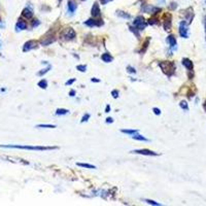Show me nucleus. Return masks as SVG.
<instances>
[{"label":"nucleus","instance_id":"1","mask_svg":"<svg viewBox=\"0 0 206 206\" xmlns=\"http://www.w3.org/2000/svg\"><path fill=\"white\" fill-rule=\"evenodd\" d=\"M0 147L4 149H20L28 150H57L56 146H32V145H0Z\"/></svg>","mask_w":206,"mask_h":206},{"label":"nucleus","instance_id":"2","mask_svg":"<svg viewBox=\"0 0 206 206\" xmlns=\"http://www.w3.org/2000/svg\"><path fill=\"white\" fill-rule=\"evenodd\" d=\"M159 67L168 76H172L175 72V64L171 61H162L159 63Z\"/></svg>","mask_w":206,"mask_h":206},{"label":"nucleus","instance_id":"3","mask_svg":"<svg viewBox=\"0 0 206 206\" xmlns=\"http://www.w3.org/2000/svg\"><path fill=\"white\" fill-rule=\"evenodd\" d=\"M133 26H134L137 30H139V31L143 30L145 27H146V22L144 21V18L141 16L136 17L134 21H133Z\"/></svg>","mask_w":206,"mask_h":206},{"label":"nucleus","instance_id":"4","mask_svg":"<svg viewBox=\"0 0 206 206\" xmlns=\"http://www.w3.org/2000/svg\"><path fill=\"white\" fill-rule=\"evenodd\" d=\"M75 36H76V34H75V31L72 28L65 29L61 33V37L65 40H72L75 38Z\"/></svg>","mask_w":206,"mask_h":206},{"label":"nucleus","instance_id":"5","mask_svg":"<svg viewBox=\"0 0 206 206\" xmlns=\"http://www.w3.org/2000/svg\"><path fill=\"white\" fill-rule=\"evenodd\" d=\"M179 35L183 38L189 37V29H188V24L185 22H182L179 24Z\"/></svg>","mask_w":206,"mask_h":206},{"label":"nucleus","instance_id":"6","mask_svg":"<svg viewBox=\"0 0 206 206\" xmlns=\"http://www.w3.org/2000/svg\"><path fill=\"white\" fill-rule=\"evenodd\" d=\"M132 154H138V155H143V156H158V153H155L150 150H132Z\"/></svg>","mask_w":206,"mask_h":206},{"label":"nucleus","instance_id":"7","mask_svg":"<svg viewBox=\"0 0 206 206\" xmlns=\"http://www.w3.org/2000/svg\"><path fill=\"white\" fill-rule=\"evenodd\" d=\"M91 14L93 18H99L101 16V11H100V7H99V4L97 3V2H95L94 4H93L92 8H91Z\"/></svg>","mask_w":206,"mask_h":206},{"label":"nucleus","instance_id":"8","mask_svg":"<svg viewBox=\"0 0 206 206\" xmlns=\"http://www.w3.org/2000/svg\"><path fill=\"white\" fill-rule=\"evenodd\" d=\"M36 47H37V41H35V40H29V41H27L26 43L24 44L23 52H28L30 50L35 49Z\"/></svg>","mask_w":206,"mask_h":206},{"label":"nucleus","instance_id":"9","mask_svg":"<svg viewBox=\"0 0 206 206\" xmlns=\"http://www.w3.org/2000/svg\"><path fill=\"white\" fill-rule=\"evenodd\" d=\"M85 24H86L87 26H89V27H95V26L100 27V26H102V25H103V22H102V20L90 19V20H88V21L85 22Z\"/></svg>","mask_w":206,"mask_h":206},{"label":"nucleus","instance_id":"10","mask_svg":"<svg viewBox=\"0 0 206 206\" xmlns=\"http://www.w3.org/2000/svg\"><path fill=\"white\" fill-rule=\"evenodd\" d=\"M164 29L170 30L171 29V14H166L164 16Z\"/></svg>","mask_w":206,"mask_h":206},{"label":"nucleus","instance_id":"11","mask_svg":"<svg viewBox=\"0 0 206 206\" xmlns=\"http://www.w3.org/2000/svg\"><path fill=\"white\" fill-rule=\"evenodd\" d=\"M27 28V24L26 22L23 21V20H19L16 24V30L17 31H21V30H25Z\"/></svg>","mask_w":206,"mask_h":206},{"label":"nucleus","instance_id":"12","mask_svg":"<svg viewBox=\"0 0 206 206\" xmlns=\"http://www.w3.org/2000/svg\"><path fill=\"white\" fill-rule=\"evenodd\" d=\"M182 63V65L187 69H189V70H192L193 69V62L191 61L190 59H188V58H183Z\"/></svg>","mask_w":206,"mask_h":206},{"label":"nucleus","instance_id":"13","mask_svg":"<svg viewBox=\"0 0 206 206\" xmlns=\"http://www.w3.org/2000/svg\"><path fill=\"white\" fill-rule=\"evenodd\" d=\"M167 42L169 43L170 47H174L176 46V38L173 35H169V36H167Z\"/></svg>","mask_w":206,"mask_h":206},{"label":"nucleus","instance_id":"14","mask_svg":"<svg viewBox=\"0 0 206 206\" xmlns=\"http://www.w3.org/2000/svg\"><path fill=\"white\" fill-rule=\"evenodd\" d=\"M101 60L103 62H105V63H109V62H111L114 60V58L110 56L108 53H105V54H103L101 56Z\"/></svg>","mask_w":206,"mask_h":206},{"label":"nucleus","instance_id":"15","mask_svg":"<svg viewBox=\"0 0 206 206\" xmlns=\"http://www.w3.org/2000/svg\"><path fill=\"white\" fill-rule=\"evenodd\" d=\"M67 6H68V9L70 12H74V11L76 9V3H75L73 0H68Z\"/></svg>","mask_w":206,"mask_h":206},{"label":"nucleus","instance_id":"16","mask_svg":"<svg viewBox=\"0 0 206 206\" xmlns=\"http://www.w3.org/2000/svg\"><path fill=\"white\" fill-rule=\"evenodd\" d=\"M22 16L25 17L26 19H31V18L33 17V12L28 8H25V9H23V11H22Z\"/></svg>","mask_w":206,"mask_h":206},{"label":"nucleus","instance_id":"17","mask_svg":"<svg viewBox=\"0 0 206 206\" xmlns=\"http://www.w3.org/2000/svg\"><path fill=\"white\" fill-rule=\"evenodd\" d=\"M131 137L133 138V139H135V140H139V141H149V139H146L145 137H143L142 135L138 134V132L135 133V134L131 135Z\"/></svg>","mask_w":206,"mask_h":206},{"label":"nucleus","instance_id":"18","mask_svg":"<svg viewBox=\"0 0 206 206\" xmlns=\"http://www.w3.org/2000/svg\"><path fill=\"white\" fill-rule=\"evenodd\" d=\"M77 166L79 167H84V168H89V169H96V166L91 164H87V163H77Z\"/></svg>","mask_w":206,"mask_h":206},{"label":"nucleus","instance_id":"19","mask_svg":"<svg viewBox=\"0 0 206 206\" xmlns=\"http://www.w3.org/2000/svg\"><path fill=\"white\" fill-rule=\"evenodd\" d=\"M121 132H122V133H126V134H129V135H133V134H135V133H137L138 130H136V129H134V130L122 129V130H121Z\"/></svg>","mask_w":206,"mask_h":206},{"label":"nucleus","instance_id":"20","mask_svg":"<svg viewBox=\"0 0 206 206\" xmlns=\"http://www.w3.org/2000/svg\"><path fill=\"white\" fill-rule=\"evenodd\" d=\"M68 110L67 109H64V108H58L57 111H56V114L57 115H63V114H68Z\"/></svg>","mask_w":206,"mask_h":206},{"label":"nucleus","instance_id":"21","mask_svg":"<svg viewBox=\"0 0 206 206\" xmlns=\"http://www.w3.org/2000/svg\"><path fill=\"white\" fill-rule=\"evenodd\" d=\"M38 87H40L41 89H47V82L46 79H41L40 82H38Z\"/></svg>","mask_w":206,"mask_h":206},{"label":"nucleus","instance_id":"22","mask_svg":"<svg viewBox=\"0 0 206 206\" xmlns=\"http://www.w3.org/2000/svg\"><path fill=\"white\" fill-rule=\"evenodd\" d=\"M117 16H120V17L124 18V19H130V18H131V16H130V14H125L124 11H117Z\"/></svg>","mask_w":206,"mask_h":206},{"label":"nucleus","instance_id":"23","mask_svg":"<svg viewBox=\"0 0 206 206\" xmlns=\"http://www.w3.org/2000/svg\"><path fill=\"white\" fill-rule=\"evenodd\" d=\"M179 106L182 107V109H185V110H188V109H189V106H188V103H187V101H180V103H179Z\"/></svg>","mask_w":206,"mask_h":206},{"label":"nucleus","instance_id":"24","mask_svg":"<svg viewBox=\"0 0 206 206\" xmlns=\"http://www.w3.org/2000/svg\"><path fill=\"white\" fill-rule=\"evenodd\" d=\"M76 69L79 70V71H80V72H85V71H86V69H87V66H86V65H77Z\"/></svg>","mask_w":206,"mask_h":206},{"label":"nucleus","instance_id":"25","mask_svg":"<svg viewBox=\"0 0 206 206\" xmlns=\"http://www.w3.org/2000/svg\"><path fill=\"white\" fill-rule=\"evenodd\" d=\"M37 128H56V125H46V124H42V125H37Z\"/></svg>","mask_w":206,"mask_h":206},{"label":"nucleus","instance_id":"26","mask_svg":"<svg viewBox=\"0 0 206 206\" xmlns=\"http://www.w3.org/2000/svg\"><path fill=\"white\" fill-rule=\"evenodd\" d=\"M51 69V66H47V68H46V69H43L42 70V71H39L38 73H37V75H39V76H41V75H43V74H46L47 71H49V70Z\"/></svg>","mask_w":206,"mask_h":206},{"label":"nucleus","instance_id":"27","mask_svg":"<svg viewBox=\"0 0 206 206\" xmlns=\"http://www.w3.org/2000/svg\"><path fill=\"white\" fill-rule=\"evenodd\" d=\"M149 24L150 25H157V24H159V21H158L157 19H155V18H153V19L149 20Z\"/></svg>","mask_w":206,"mask_h":206},{"label":"nucleus","instance_id":"28","mask_svg":"<svg viewBox=\"0 0 206 206\" xmlns=\"http://www.w3.org/2000/svg\"><path fill=\"white\" fill-rule=\"evenodd\" d=\"M145 202H146L147 204H152V205H156V206H158V205H161L160 203H158V202H155V201H153V200H149V199H146V200H145Z\"/></svg>","mask_w":206,"mask_h":206},{"label":"nucleus","instance_id":"29","mask_svg":"<svg viewBox=\"0 0 206 206\" xmlns=\"http://www.w3.org/2000/svg\"><path fill=\"white\" fill-rule=\"evenodd\" d=\"M127 70H128V72H129V73H135V72H136L135 68H133V67H131V66H128Z\"/></svg>","mask_w":206,"mask_h":206},{"label":"nucleus","instance_id":"30","mask_svg":"<svg viewBox=\"0 0 206 206\" xmlns=\"http://www.w3.org/2000/svg\"><path fill=\"white\" fill-rule=\"evenodd\" d=\"M89 117H90V114H86L84 115V117H82V121H80V122H82V123H84V122H87V121H88V119H89Z\"/></svg>","mask_w":206,"mask_h":206},{"label":"nucleus","instance_id":"31","mask_svg":"<svg viewBox=\"0 0 206 206\" xmlns=\"http://www.w3.org/2000/svg\"><path fill=\"white\" fill-rule=\"evenodd\" d=\"M111 95H112V97H114V98H117V97H119V92H117V90H114V91L111 92Z\"/></svg>","mask_w":206,"mask_h":206},{"label":"nucleus","instance_id":"32","mask_svg":"<svg viewBox=\"0 0 206 206\" xmlns=\"http://www.w3.org/2000/svg\"><path fill=\"white\" fill-rule=\"evenodd\" d=\"M153 111H154V114H157V115L161 114V110H160L159 108H157V107H155V108L153 109Z\"/></svg>","mask_w":206,"mask_h":206},{"label":"nucleus","instance_id":"33","mask_svg":"<svg viewBox=\"0 0 206 206\" xmlns=\"http://www.w3.org/2000/svg\"><path fill=\"white\" fill-rule=\"evenodd\" d=\"M109 1H111V0H100V3H101L102 5H105V4H107Z\"/></svg>","mask_w":206,"mask_h":206},{"label":"nucleus","instance_id":"34","mask_svg":"<svg viewBox=\"0 0 206 206\" xmlns=\"http://www.w3.org/2000/svg\"><path fill=\"white\" fill-rule=\"evenodd\" d=\"M75 82V79H70L68 80V82H66V85L67 86H69V85H71V84H73V82Z\"/></svg>","mask_w":206,"mask_h":206},{"label":"nucleus","instance_id":"35","mask_svg":"<svg viewBox=\"0 0 206 206\" xmlns=\"http://www.w3.org/2000/svg\"><path fill=\"white\" fill-rule=\"evenodd\" d=\"M176 3H174V2H172V3H171V5H170V8H171V9H174V8H176Z\"/></svg>","mask_w":206,"mask_h":206},{"label":"nucleus","instance_id":"36","mask_svg":"<svg viewBox=\"0 0 206 206\" xmlns=\"http://www.w3.org/2000/svg\"><path fill=\"white\" fill-rule=\"evenodd\" d=\"M37 25H39L38 20H36V22H33V23H32V27H35V26H37Z\"/></svg>","mask_w":206,"mask_h":206},{"label":"nucleus","instance_id":"37","mask_svg":"<svg viewBox=\"0 0 206 206\" xmlns=\"http://www.w3.org/2000/svg\"><path fill=\"white\" fill-rule=\"evenodd\" d=\"M112 122H114V120H112L111 117H107V119H106V123H107V124H108V123H112Z\"/></svg>","mask_w":206,"mask_h":206},{"label":"nucleus","instance_id":"38","mask_svg":"<svg viewBox=\"0 0 206 206\" xmlns=\"http://www.w3.org/2000/svg\"><path fill=\"white\" fill-rule=\"evenodd\" d=\"M110 111V106L109 105H107L106 108H105V112H109Z\"/></svg>","mask_w":206,"mask_h":206},{"label":"nucleus","instance_id":"39","mask_svg":"<svg viewBox=\"0 0 206 206\" xmlns=\"http://www.w3.org/2000/svg\"><path fill=\"white\" fill-rule=\"evenodd\" d=\"M74 94H75V91H74V90H72V91H70V93H69V95H70V96H74Z\"/></svg>","mask_w":206,"mask_h":206},{"label":"nucleus","instance_id":"40","mask_svg":"<svg viewBox=\"0 0 206 206\" xmlns=\"http://www.w3.org/2000/svg\"><path fill=\"white\" fill-rule=\"evenodd\" d=\"M91 80H92V82H100V80H99V79H92Z\"/></svg>","mask_w":206,"mask_h":206},{"label":"nucleus","instance_id":"41","mask_svg":"<svg viewBox=\"0 0 206 206\" xmlns=\"http://www.w3.org/2000/svg\"><path fill=\"white\" fill-rule=\"evenodd\" d=\"M205 28H206V18H205Z\"/></svg>","mask_w":206,"mask_h":206}]
</instances>
